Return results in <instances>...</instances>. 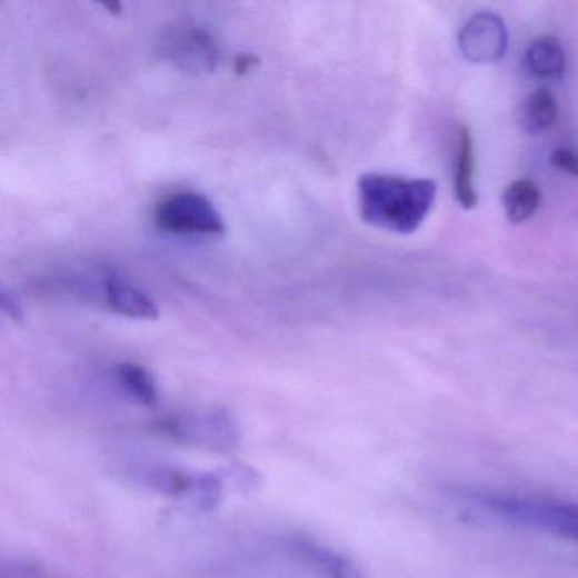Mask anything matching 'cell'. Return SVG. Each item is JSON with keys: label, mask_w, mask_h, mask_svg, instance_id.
Segmentation results:
<instances>
[{"label": "cell", "mask_w": 578, "mask_h": 578, "mask_svg": "<svg viewBox=\"0 0 578 578\" xmlns=\"http://www.w3.org/2000/svg\"><path fill=\"white\" fill-rule=\"evenodd\" d=\"M253 64H257V60L250 57V54H245V57H240V60L236 63V68H240V72H247L248 68L253 67Z\"/></svg>", "instance_id": "cell-18"}, {"label": "cell", "mask_w": 578, "mask_h": 578, "mask_svg": "<svg viewBox=\"0 0 578 578\" xmlns=\"http://www.w3.org/2000/svg\"><path fill=\"white\" fill-rule=\"evenodd\" d=\"M126 477L163 496H192L196 477L155 461H136L124 468Z\"/></svg>", "instance_id": "cell-8"}, {"label": "cell", "mask_w": 578, "mask_h": 578, "mask_svg": "<svg viewBox=\"0 0 578 578\" xmlns=\"http://www.w3.org/2000/svg\"><path fill=\"white\" fill-rule=\"evenodd\" d=\"M475 151L470 128L461 126L460 150L457 157V170L454 173V189L458 202L464 209H474L479 202V193L475 190Z\"/></svg>", "instance_id": "cell-11"}, {"label": "cell", "mask_w": 578, "mask_h": 578, "mask_svg": "<svg viewBox=\"0 0 578 578\" xmlns=\"http://www.w3.org/2000/svg\"><path fill=\"white\" fill-rule=\"evenodd\" d=\"M458 47L467 60L492 64L502 60L509 47L506 22L494 12L475 14L458 34Z\"/></svg>", "instance_id": "cell-6"}, {"label": "cell", "mask_w": 578, "mask_h": 578, "mask_svg": "<svg viewBox=\"0 0 578 578\" xmlns=\"http://www.w3.org/2000/svg\"><path fill=\"white\" fill-rule=\"evenodd\" d=\"M551 165L560 172L571 177H578V150L577 148H557L551 153Z\"/></svg>", "instance_id": "cell-16"}, {"label": "cell", "mask_w": 578, "mask_h": 578, "mask_svg": "<svg viewBox=\"0 0 578 578\" xmlns=\"http://www.w3.org/2000/svg\"><path fill=\"white\" fill-rule=\"evenodd\" d=\"M2 309H4L6 315H8L12 321H22L21 300H19L14 293L9 292L8 289H4V292H2Z\"/></svg>", "instance_id": "cell-17"}, {"label": "cell", "mask_w": 578, "mask_h": 578, "mask_svg": "<svg viewBox=\"0 0 578 578\" xmlns=\"http://www.w3.org/2000/svg\"><path fill=\"white\" fill-rule=\"evenodd\" d=\"M358 208L367 225L411 235L435 206L438 186L429 179L367 173L358 180Z\"/></svg>", "instance_id": "cell-1"}, {"label": "cell", "mask_w": 578, "mask_h": 578, "mask_svg": "<svg viewBox=\"0 0 578 578\" xmlns=\"http://www.w3.org/2000/svg\"><path fill=\"white\" fill-rule=\"evenodd\" d=\"M529 72L541 80H560L567 68V54L560 40L555 37H539L526 51Z\"/></svg>", "instance_id": "cell-10"}, {"label": "cell", "mask_w": 578, "mask_h": 578, "mask_svg": "<svg viewBox=\"0 0 578 578\" xmlns=\"http://www.w3.org/2000/svg\"><path fill=\"white\" fill-rule=\"evenodd\" d=\"M558 118V104L550 89L535 90L521 106V126L529 134L547 131Z\"/></svg>", "instance_id": "cell-14"}, {"label": "cell", "mask_w": 578, "mask_h": 578, "mask_svg": "<svg viewBox=\"0 0 578 578\" xmlns=\"http://www.w3.org/2000/svg\"><path fill=\"white\" fill-rule=\"evenodd\" d=\"M100 299L104 300L109 311L138 321H153L160 316L155 300L140 287L129 282L118 271L104 270L99 280Z\"/></svg>", "instance_id": "cell-7"}, {"label": "cell", "mask_w": 578, "mask_h": 578, "mask_svg": "<svg viewBox=\"0 0 578 578\" xmlns=\"http://www.w3.org/2000/svg\"><path fill=\"white\" fill-rule=\"evenodd\" d=\"M289 550L297 560L302 561V565L309 567V570L315 571L321 578H361L357 568L347 558L321 547L311 539H290Z\"/></svg>", "instance_id": "cell-9"}, {"label": "cell", "mask_w": 578, "mask_h": 578, "mask_svg": "<svg viewBox=\"0 0 578 578\" xmlns=\"http://www.w3.org/2000/svg\"><path fill=\"white\" fill-rule=\"evenodd\" d=\"M467 497L506 521L578 542V506L575 504L509 494L468 492Z\"/></svg>", "instance_id": "cell-2"}, {"label": "cell", "mask_w": 578, "mask_h": 578, "mask_svg": "<svg viewBox=\"0 0 578 578\" xmlns=\"http://www.w3.org/2000/svg\"><path fill=\"white\" fill-rule=\"evenodd\" d=\"M116 383L119 389L141 406L151 407L158 402V389L153 377L147 368L136 363H119L114 370Z\"/></svg>", "instance_id": "cell-12"}, {"label": "cell", "mask_w": 578, "mask_h": 578, "mask_svg": "<svg viewBox=\"0 0 578 578\" xmlns=\"http://www.w3.org/2000/svg\"><path fill=\"white\" fill-rule=\"evenodd\" d=\"M153 221L160 231L177 236H221L226 222L215 203L193 190L168 193L157 203Z\"/></svg>", "instance_id": "cell-3"}, {"label": "cell", "mask_w": 578, "mask_h": 578, "mask_svg": "<svg viewBox=\"0 0 578 578\" xmlns=\"http://www.w3.org/2000/svg\"><path fill=\"white\" fill-rule=\"evenodd\" d=\"M541 203V190L532 180H516L502 193L506 218L515 225L529 221Z\"/></svg>", "instance_id": "cell-13"}, {"label": "cell", "mask_w": 578, "mask_h": 578, "mask_svg": "<svg viewBox=\"0 0 578 578\" xmlns=\"http://www.w3.org/2000/svg\"><path fill=\"white\" fill-rule=\"evenodd\" d=\"M222 482L216 475H199L193 484L192 497L200 509H212L221 497Z\"/></svg>", "instance_id": "cell-15"}, {"label": "cell", "mask_w": 578, "mask_h": 578, "mask_svg": "<svg viewBox=\"0 0 578 578\" xmlns=\"http://www.w3.org/2000/svg\"><path fill=\"white\" fill-rule=\"evenodd\" d=\"M161 53L173 67L190 73L212 72L221 57L212 32L193 24L168 29L161 40Z\"/></svg>", "instance_id": "cell-4"}, {"label": "cell", "mask_w": 578, "mask_h": 578, "mask_svg": "<svg viewBox=\"0 0 578 578\" xmlns=\"http://www.w3.org/2000/svg\"><path fill=\"white\" fill-rule=\"evenodd\" d=\"M158 428L170 438L216 451L235 450L240 441L235 421L222 411L173 416L161 421Z\"/></svg>", "instance_id": "cell-5"}]
</instances>
